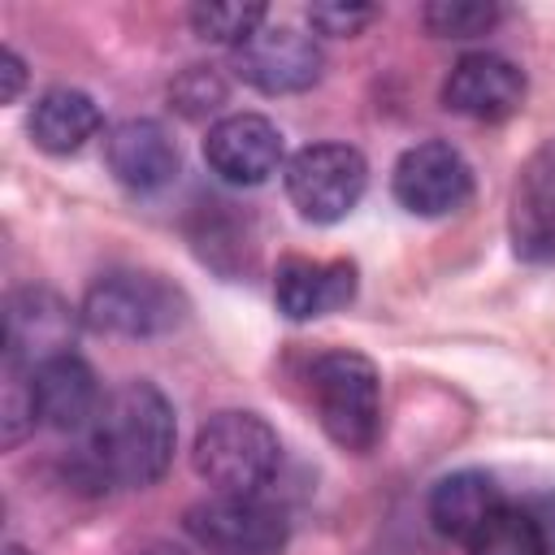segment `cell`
Segmentation results:
<instances>
[{
    "instance_id": "1",
    "label": "cell",
    "mask_w": 555,
    "mask_h": 555,
    "mask_svg": "<svg viewBox=\"0 0 555 555\" xmlns=\"http://www.w3.org/2000/svg\"><path fill=\"white\" fill-rule=\"evenodd\" d=\"M178 442L173 403L156 382H126L104 395L95 421L78 434L69 473L87 490H147L165 477Z\"/></svg>"
},
{
    "instance_id": "2",
    "label": "cell",
    "mask_w": 555,
    "mask_h": 555,
    "mask_svg": "<svg viewBox=\"0 0 555 555\" xmlns=\"http://www.w3.org/2000/svg\"><path fill=\"white\" fill-rule=\"evenodd\" d=\"M308 395L325 438L343 451H373L382 438V373L360 351H325L308 369Z\"/></svg>"
},
{
    "instance_id": "3",
    "label": "cell",
    "mask_w": 555,
    "mask_h": 555,
    "mask_svg": "<svg viewBox=\"0 0 555 555\" xmlns=\"http://www.w3.org/2000/svg\"><path fill=\"white\" fill-rule=\"evenodd\" d=\"M278 460L282 442L273 425L256 412L225 408L195 429L191 464L217 494H260L278 473Z\"/></svg>"
},
{
    "instance_id": "4",
    "label": "cell",
    "mask_w": 555,
    "mask_h": 555,
    "mask_svg": "<svg viewBox=\"0 0 555 555\" xmlns=\"http://www.w3.org/2000/svg\"><path fill=\"white\" fill-rule=\"evenodd\" d=\"M186 295L147 269H108L82 295V325L117 338H156L186 321Z\"/></svg>"
},
{
    "instance_id": "5",
    "label": "cell",
    "mask_w": 555,
    "mask_h": 555,
    "mask_svg": "<svg viewBox=\"0 0 555 555\" xmlns=\"http://www.w3.org/2000/svg\"><path fill=\"white\" fill-rule=\"evenodd\" d=\"M282 173H286V199L312 225L343 221L369 186V165L351 143H308L286 160Z\"/></svg>"
},
{
    "instance_id": "6",
    "label": "cell",
    "mask_w": 555,
    "mask_h": 555,
    "mask_svg": "<svg viewBox=\"0 0 555 555\" xmlns=\"http://www.w3.org/2000/svg\"><path fill=\"white\" fill-rule=\"evenodd\" d=\"M186 533L208 555H278L286 546V512L264 494H208L186 507Z\"/></svg>"
},
{
    "instance_id": "7",
    "label": "cell",
    "mask_w": 555,
    "mask_h": 555,
    "mask_svg": "<svg viewBox=\"0 0 555 555\" xmlns=\"http://www.w3.org/2000/svg\"><path fill=\"white\" fill-rule=\"evenodd\" d=\"M390 191L412 217H451L473 199V165L460 147L425 139L395 160Z\"/></svg>"
},
{
    "instance_id": "8",
    "label": "cell",
    "mask_w": 555,
    "mask_h": 555,
    "mask_svg": "<svg viewBox=\"0 0 555 555\" xmlns=\"http://www.w3.org/2000/svg\"><path fill=\"white\" fill-rule=\"evenodd\" d=\"M321 48L308 30L286 22H264L243 48H234V74L264 95H295L321 78Z\"/></svg>"
},
{
    "instance_id": "9",
    "label": "cell",
    "mask_w": 555,
    "mask_h": 555,
    "mask_svg": "<svg viewBox=\"0 0 555 555\" xmlns=\"http://www.w3.org/2000/svg\"><path fill=\"white\" fill-rule=\"evenodd\" d=\"M82 312L69 308L52 286H22L4 304V360L17 369H39L74 351Z\"/></svg>"
},
{
    "instance_id": "10",
    "label": "cell",
    "mask_w": 555,
    "mask_h": 555,
    "mask_svg": "<svg viewBox=\"0 0 555 555\" xmlns=\"http://www.w3.org/2000/svg\"><path fill=\"white\" fill-rule=\"evenodd\" d=\"M204 160L230 186H260L286 169L282 130L264 113H225L204 134Z\"/></svg>"
},
{
    "instance_id": "11",
    "label": "cell",
    "mask_w": 555,
    "mask_h": 555,
    "mask_svg": "<svg viewBox=\"0 0 555 555\" xmlns=\"http://www.w3.org/2000/svg\"><path fill=\"white\" fill-rule=\"evenodd\" d=\"M442 104L473 121H507L525 104V74L499 52H468L451 65Z\"/></svg>"
},
{
    "instance_id": "12",
    "label": "cell",
    "mask_w": 555,
    "mask_h": 555,
    "mask_svg": "<svg viewBox=\"0 0 555 555\" xmlns=\"http://www.w3.org/2000/svg\"><path fill=\"white\" fill-rule=\"evenodd\" d=\"M104 156H108L113 178L130 191H160L182 169L178 139L156 117H130V121L113 126L104 139Z\"/></svg>"
},
{
    "instance_id": "13",
    "label": "cell",
    "mask_w": 555,
    "mask_h": 555,
    "mask_svg": "<svg viewBox=\"0 0 555 555\" xmlns=\"http://www.w3.org/2000/svg\"><path fill=\"white\" fill-rule=\"evenodd\" d=\"M512 247L533 264L555 260V139L520 165L512 191Z\"/></svg>"
},
{
    "instance_id": "14",
    "label": "cell",
    "mask_w": 555,
    "mask_h": 555,
    "mask_svg": "<svg viewBox=\"0 0 555 555\" xmlns=\"http://www.w3.org/2000/svg\"><path fill=\"white\" fill-rule=\"evenodd\" d=\"M273 299L286 321H312V317L338 312L356 299V264L286 256L273 273Z\"/></svg>"
},
{
    "instance_id": "15",
    "label": "cell",
    "mask_w": 555,
    "mask_h": 555,
    "mask_svg": "<svg viewBox=\"0 0 555 555\" xmlns=\"http://www.w3.org/2000/svg\"><path fill=\"white\" fill-rule=\"evenodd\" d=\"M30 382H35V403H39V425L56 429V434H82L104 395H100V382L91 373V364L74 351L56 356V360H43L39 369H30Z\"/></svg>"
},
{
    "instance_id": "16",
    "label": "cell",
    "mask_w": 555,
    "mask_h": 555,
    "mask_svg": "<svg viewBox=\"0 0 555 555\" xmlns=\"http://www.w3.org/2000/svg\"><path fill=\"white\" fill-rule=\"evenodd\" d=\"M503 507V494L494 486L490 473L481 468H460L447 473L434 490H429V520L442 538L451 542H468L494 512Z\"/></svg>"
},
{
    "instance_id": "17",
    "label": "cell",
    "mask_w": 555,
    "mask_h": 555,
    "mask_svg": "<svg viewBox=\"0 0 555 555\" xmlns=\"http://www.w3.org/2000/svg\"><path fill=\"white\" fill-rule=\"evenodd\" d=\"M35 147L52 152V156H69L78 152L87 139H95L100 130V104L78 91V87H52L35 100L30 121H26Z\"/></svg>"
},
{
    "instance_id": "18",
    "label": "cell",
    "mask_w": 555,
    "mask_h": 555,
    "mask_svg": "<svg viewBox=\"0 0 555 555\" xmlns=\"http://www.w3.org/2000/svg\"><path fill=\"white\" fill-rule=\"evenodd\" d=\"M464 546L468 555H546L542 533L525 503H503Z\"/></svg>"
},
{
    "instance_id": "19",
    "label": "cell",
    "mask_w": 555,
    "mask_h": 555,
    "mask_svg": "<svg viewBox=\"0 0 555 555\" xmlns=\"http://www.w3.org/2000/svg\"><path fill=\"white\" fill-rule=\"evenodd\" d=\"M264 22H269V9L264 4L212 0V4H195L191 9V30L204 43H225V48H243Z\"/></svg>"
},
{
    "instance_id": "20",
    "label": "cell",
    "mask_w": 555,
    "mask_h": 555,
    "mask_svg": "<svg viewBox=\"0 0 555 555\" xmlns=\"http://www.w3.org/2000/svg\"><path fill=\"white\" fill-rule=\"evenodd\" d=\"M421 22L438 39H477L499 26V4L490 0H429Z\"/></svg>"
},
{
    "instance_id": "21",
    "label": "cell",
    "mask_w": 555,
    "mask_h": 555,
    "mask_svg": "<svg viewBox=\"0 0 555 555\" xmlns=\"http://www.w3.org/2000/svg\"><path fill=\"white\" fill-rule=\"evenodd\" d=\"M39 425V403H35V382L30 369H17L4 360V390H0V442L13 451L22 438H30Z\"/></svg>"
},
{
    "instance_id": "22",
    "label": "cell",
    "mask_w": 555,
    "mask_h": 555,
    "mask_svg": "<svg viewBox=\"0 0 555 555\" xmlns=\"http://www.w3.org/2000/svg\"><path fill=\"white\" fill-rule=\"evenodd\" d=\"M169 100L182 117H208L225 104V78L212 69V65H191L173 78L169 87Z\"/></svg>"
},
{
    "instance_id": "23",
    "label": "cell",
    "mask_w": 555,
    "mask_h": 555,
    "mask_svg": "<svg viewBox=\"0 0 555 555\" xmlns=\"http://www.w3.org/2000/svg\"><path fill=\"white\" fill-rule=\"evenodd\" d=\"M373 17H377L373 4H343V0H325V4H312V9H308V26H312L317 35H334V39L360 35Z\"/></svg>"
},
{
    "instance_id": "24",
    "label": "cell",
    "mask_w": 555,
    "mask_h": 555,
    "mask_svg": "<svg viewBox=\"0 0 555 555\" xmlns=\"http://www.w3.org/2000/svg\"><path fill=\"white\" fill-rule=\"evenodd\" d=\"M525 507H529V516H533V525H538V533H542V546H546V555H555V490H546V494H533Z\"/></svg>"
},
{
    "instance_id": "25",
    "label": "cell",
    "mask_w": 555,
    "mask_h": 555,
    "mask_svg": "<svg viewBox=\"0 0 555 555\" xmlns=\"http://www.w3.org/2000/svg\"><path fill=\"white\" fill-rule=\"evenodd\" d=\"M22 87H26V65H22V56L13 48H4L0 52V100L13 104L22 95Z\"/></svg>"
},
{
    "instance_id": "26",
    "label": "cell",
    "mask_w": 555,
    "mask_h": 555,
    "mask_svg": "<svg viewBox=\"0 0 555 555\" xmlns=\"http://www.w3.org/2000/svg\"><path fill=\"white\" fill-rule=\"evenodd\" d=\"M4 555H26V551L22 546H4Z\"/></svg>"
},
{
    "instance_id": "27",
    "label": "cell",
    "mask_w": 555,
    "mask_h": 555,
    "mask_svg": "<svg viewBox=\"0 0 555 555\" xmlns=\"http://www.w3.org/2000/svg\"><path fill=\"white\" fill-rule=\"evenodd\" d=\"M152 555H169V551H152Z\"/></svg>"
}]
</instances>
